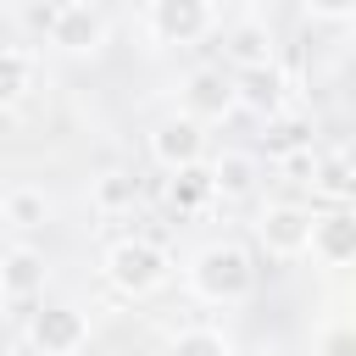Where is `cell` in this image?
<instances>
[{"label": "cell", "instance_id": "1", "mask_svg": "<svg viewBox=\"0 0 356 356\" xmlns=\"http://www.w3.org/2000/svg\"><path fill=\"white\" fill-rule=\"evenodd\" d=\"M184 284L195 300L206 306H239L256 295V256L239 245V239H211L189 256L184 267Z\"/></svg>", "mask_w": 356, "mask_h": 356}, {"label": "cell", "instance_id": "2", "mask_svg": "<svg viewBox=\"0 0 356 356\" xmlns=\"http://www.w3.org/2000/svg\"><path fill=\"white\" fill-rule=\"evenodd\" d=\"M100 273H106V284H111L117 295H128V300H150V295H161V289L172 284V256H167L161 239L128 234V239L106 245Z\"/></svg>", "mask_w": 356, "mask_h": 356}, {"label": "cell", "instance_id": "3", "mask_svg": "<svg viewBox=\"0 0 356 356\" xmlns=\"http://www.w3.org/2000/svg\"><path fill=\"white\" fill-rule=\"evenodd\" d=\"M145 28L156 44H200L217 33V0H145Z\"/></svg>", "mask_w": 356, "mask_h": 356}, {"label": "cell", "instance_id": "4", "mask_svg": "<svg viewBox=\"0 0 356 356\" xmlns=\"http://www.w3.org/2000/svg\"><path fill=\"white\" fill-rule=\"evenodd\" d=\"M312 239V206L300 200H267L256 211V245L267 250V261H300Z\"/></svg>", "mask_w": 356, "mask_h": 356}, {"label": "cell", "instance_id": "5", "mask_svg": "<svg viewBox=\"0 0 356 356\" xmlns=\"http://www.w3.org/2000/svg\"><path fill=\"white\" fill-rule=\"evenodd\" d=\"M106 17H100V6H89V0H56L50 11H44V39L61 50V56H95L100 44H106Z\"/></svg>", "mask_w": 356, "mask_h": 356}, {"label": "cell", "instance_id": "6", "mask_svg": "<svg viewBox=\"0 0 356 356\" xmlns=\"http://www.w3.org/2000/svg\"><path fill=\"white\" fill-rule=\"evenodd\" d=\"M28 345L39 356H78L89 345V317L78 306H67V300H50V306H39L28 317Z\"/></svg>", "mask_w": 356, "mask_h": 356}, {"label": "cell", "instance_id": "7", "mask_svg": "<svg viewBox=\"0 0 356 356\" xmlns=\"http://www.w3.org/2000/svg\"><path fill=\"white\" fill-rule=\"evenodd\" d=\"M306 256H312L323 273H345V267L356 261V217H350V206H323V211H312Z\"/></svg>", "mask_w": 356, "mask_h": 356}, {"label": "cell", "instance_id": "8", "mask_svg": "<svg viewBox=\"0 0 356 356\" xmlns=\"http://www.w3.org/2000/svg\"><path fill=\"white\" fill-rule=\"evenodd\" d=\"M178 111H184L189 122H200V128L228 122V117H234V78H228L222 67H195V72L184 78V89H178Z\"/></svg>", "mask_w": 356, "mask_h": 356}, {"label": "cell", "instance_id": "9", "mask_svg": "<svg viewBox=\"0 0 356 356\" xmlns=\"http://www.w3.org/2000/svg\"><path fill=\"white\" fill-rule=\"evenodd\" d=\"M145 150H150V161H156L161 172L200 167V161H206V128H200V122H189L184 111H172V117H161V122L150 128Z\"/></svg>", "mask_w": 356, "mask_h": 356}, {"label": "cell", "instance_id": "10", "mask_svg": "<svg viewBox=\"0 0 356 356\" xmlns=\"http://www.w3.org/2000/svg\"><path fill=\"white\" fill-rule=\"evenodd\" d=\"M222 56H228L234 72H245V67H273V56H278L273 22H267V17H234V22L222 28Z\"/></svg>", "mask_w": 356, "mask_h": 356}, {"label": "cell", "instance_id": "11", "mask_svg": "<svg viewBox=\"0 0 356 356\" xmlns=\"http://www.w3.org/2000/svg\"><path fill=\"white\" fill-rule=\"evenodd\" d=\"M234 78V111H250V117H273L284 111V72L278 61L273 67H245V72H228Z\"/></svg>", "mask_w": 356, "mask_h": 356}, {"label": "cell", "instance_id": "12", "mask_svg": "<svg viewBox=\"0 0 356 356\" xmlns=\"http://www.w3.org/2000/svg\"><path fill=\"white\" fill-rule=\"evenodd\" d=\"M44 273H50V261L39 245H6L0 250V295L6 300H33L44 289Z\"/></svg>", "mask_w": 356, "mask_h": 356}, {"label": "cell", "instance_id": "13", "mask_svg": "<svg viewBox=\"0 0 356 356\" xmlns=\"http://www.w3.org/2000/svg\"><path fill=\"white\" fill-rule=\"evenodd\" d=\"M206 178H211V195H217V200H245V195H256V184H261V161H256L250 150H217V156L206 161Z\"/></svg>", "mask_w": 356, "mask_h": 356}, {"label": "cell", "instance_id": "14", "mask_svg": "<svg viewBox=\"0 0 356 356\" xmlns=\"http://www.w3.org/2000/svg\"><path fill=\"white\" fill-rule=\"evenodd\" d=\"M0 222H6L11 234H39V228L50 222V195H44L39 184H11V189H0Z\"/></svg>", "mask_w": 356, "mask_h": 356}, {"label": "cell", "instance_id": "15", "mask_svg": "<svg viewBox=\"0 0 356 356\" xmlns=\"http://www.w3.org/2000/svg\"><path fill=\"white\" fill-rule=\"evenodd\" d=\"M312 117L306 111H273L267 122H261V150H267V161H284V156H295V150H312Z\"/></svg>", "mask_w": 356, "mask_h": 356}, {"label": "cell", "instance_id": "16", "mask_svg": "<svg viewBox=\"0 0 356 356\" xmlns=\"http://www.w3.org/2000/svg\"><path fill=\"white\" fill-rule=\"evenodd\" d=\"M89 206H95L100 217H122V211H134V206H139V178L122 172V167L100 172V178L89 184Z\"/></svg>", "mask_w": 356, "mask_h": 356}, {"label": "cell", "instance_id": "17", "mask_svg": "<svg viewBox=\"0 0 356 356\" xmlns=\"http://www.w3.org/2000/svg\"><path fill=\"white\" fill-rule=\"evenodd\" d=\"M211 200H217V195H211V178H206V161L167 172V206H172L178 217H195V211H206Z\"/></svg>", "mask_w": 356, "mask_h": 356}, {"label": "cell", "instance_id": "18", "mask_svg": "<svg viewBox=\"0 0 356 356\" xmlns=\"http://www.w3.org/2000/svg\"><path fill=\"white\" fill-rule=\"evenodd\" d=\"M306 184H312V195H317L323 206H345V200H350V156H345V150L317 156Z\"/></svg>", "mask_w": 356, "mask_h": 356}, {"label": "cell", "instance_id": "19", "mask_svg": "<svg viewBox=\"0 0 356 356\" xmlns=\"http://www.w3.org/2000/svg\"><path fill=\"white\" fill-rule=\"evenodd\" d=\"M167 356H234V339L211 323H189L167 339Z\"/></svg>", "mask_w": 356, "mask_h": 356}, {"label": "cell", "instance_id": "20", "mask_svg": "<svg viewBox=\"0 0 356 356\" xmlns=\"http://www.w3.org/2000/svg\"><path fill=\"white\" fill-rule=\"evenodd\" d=\"M33 89V56L17 44H0V106H17Z\"/></svg>", "mask_w": 356, "mask_h": 356}, {"label": "cell", "instance_id": "21", "mask_svg": "<svg viewBox=\"0 0 356 356\" xmlns=\"http://www.w3.org/2000/svg\"><path fill=\"white\" fill-rule=\"evenodd\" d=\"M312 356H356V328L345 317H328L317 334H312Z\"/></svg>", "mask_w": 356, "mask_h": 356}, {"label": "cell", "instance_id": "22", "mask_svg": "<svg viewBox=\"0 0 356 356\" xmlns=\"http://www.w3.org/2000/svg\"><path fill=\"white\" fill-rule=\"evenodd\" d=\"M300 11H306L312 22H345V17L356 11V0H300Z\"/></svg>", "mask_w": 356, "mask_h": 356}, {"label": "cell", "instance_id": "23", "mask_svg": "<svg viewBox=\"0 0 356 356\" xmlns=\"http://www.w3.org/2000/svg\"><path fill=\"white\" fill-rule=\"evenodd\" d=\"M6 306H11V300H6V295H0V317H6Z\"/></svg>", "mask_w": 356, "mask_h": 356}, {"label": "cell", "instance_id": "24", "mask_svg": "<svg viewBox=\"0 0 356 356\" xmlns=\"http://www.w3.org/2000/svg\"><path fill=\"white\" fill-rule=\"evenodd\" d=\"M261 356H278V350H261Z\"/></svg>", "mask_w": 356, "mask_h": 356}]
</instances>
